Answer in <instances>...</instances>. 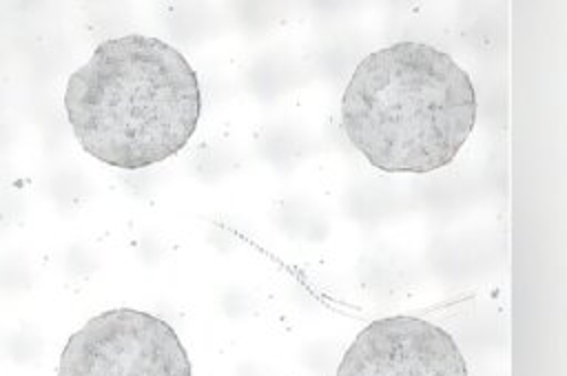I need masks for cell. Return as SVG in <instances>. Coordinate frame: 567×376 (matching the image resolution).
<instances>
[{"mask_svg": "<svg viewBox=\"0 0 567 376\" xmlns=\"http://www.w3.org/2000/svg\"><path fill=\"white\" fill-rule=\"evenodd\" d=\"M337 376H467V365L443 327L399 314L365 325L346 349Z\"/></svg>", "mask_w": 567, "mask_h": 376, "instance_id": "277c9868", "label": "cell"}, {"mask_svg": "<svg viewBox=\"0 0 567 376\" xmlns=\"http://www.w3.org/2000/svg\"><path fill=\"white\" fill-rule=\"evenodd\" d=\"M58 376H193V369L166 321L142 310L113 307L69 336Z\"/></svg>", "mask_w": 567, "mask_h": 376, "instance_id": "3957f363", "label": "cell"}, {"mask_svg": "<svg viewBox=\"0 0 567 376\" xmlns=\"http://www.w3.org/2000/svg\"><path fill=\"white\" fill-rule=\"evenodd\" d=\"M64 108L91 157L140 170L188 144L202 95L195 69L175 46L131 33L102 42L69 77Z\"/></svg>", "mask_w": 567, "mask_h": 376, "instance_id": "6da1fadb", "label": "cell"}, {"mask_svg": "<svg viewBox=\"0 0 567 376\" xmlns=\"http://www.w3.org/2000/svg\"><path fill=\"white\" fill-rule=\"evenodd\" d=\"M476 122L470 75L441 49L394 42L365 55L341 100V128L379 170L447 166Z\"/></svg>", "mask_w": 567, "mask_h": 376, "instance_id": "7a4b0ae2", "label": "cell"}]
</instances>
